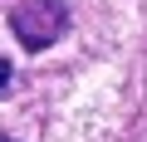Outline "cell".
<instances>
[{"mask_svg": "<svg viewBox=\"0 0 147 142\" xmlns=\"http://www.w3.org/2000/svg\"><path fill=\"white\" fill-rule=\"evenodd\" d=\"M10 88V59H0V93Z\"/></svg>", "mask_w": 147, "mask_h": 142, "instance_id": "2", "label": "cell"}, {"mask_svg": "<svg viewBox=\"0 0 147 142\" xmlns=\"http://www.w3.org/2000/svg\"><path fill=\"white\" fill-rule=\"evenodd\" d=\"M10 30L30 54H39L69 30V10H64V0H25L10 10Z\"/></svg>", "mask_w": 147, "mask_h": 142, "instance_id": "1", "label": "cell"}]
</instances>
